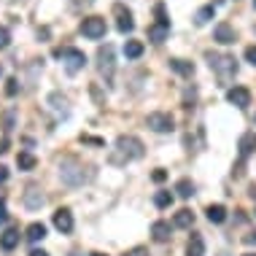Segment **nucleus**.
<instances>
[{
    "label": "nucleus",
    "mask_w": 256,
    "mask_h": 256,
    "mask_svg": "<svg viewBox=\"0 0 256 256\" xmlns=\"http://www.w3.org/2000/svg\"><path fill=\"white\" fill-rule=\"evenodd\" d=\"M154 205H156V208L172 205V194H170V192H156V194H154Z\"/></svg>",
    "instance_id": "obj_27"
},
{
    "label": "nucleus",
    "mask_w": 256,
    "mask_h": 256,
    "mask_svg": "<svg viewBox=\"0 0 256 256\" xmlns=\"http://www.w3.org/2000/svg\"><path fill=\"white\" fill-rule=\"evenodd\" d=\"M54 57L65 62L68 73H78L81 68L86 65V54L78 52V49H70V46H65V49H54Z\"/></svg>",
    "instance_id": "obj_3"
},
{
    "label": "nucleus",
    "mask_w": 256,
    "mask_h": 256,
    "mask_svg": "<svg viewBox=\"0 0 256 256\" xmlns=\"http://www.w3.org/2000/svg\"><path fill=\"white\" fill-rule=\"evenodd\" d=\"M143 54V44L140 40H127V44H124V57L127 60H138Z\"/></svg>",
    "instance_id": "obj_21"
},
{
    "label": "nucleus",
    "mask_w": 256,
    "mask_h": 256,
    "mask_svg": "<svg viewBox=\"0 0 256 256\" xmlns=\"http://www.w3.org/2000/svg\"><path fill=\"white\" fill-rule=\"evenodd\" d=\"M49 102H52V108L57 110V114H62V116H68V100L62 98V94H57V92H54L52 98H49Z\"/></svg>",
    "instance_id": "obj_26"
},
{
    "label": "nucleus",
    "mask_w": 256,
    "mask_h": 256,
    "mask_svg": "<svg viewBox=\"0 0 256 256\" xmlns=\"http://www.w3.org/2000/svg\"><path fill=\"white\" fill-rule=\"evenodd\" d=\"M8 151V138H0V154H6Z\"/></svg>",
    "instance_id": "obj_36"
},
{
    "label": "nucleus",
    "mask_w": 256,
    "mask_h": 256,
    "mask_svg": "<svg viewBox=\"0 0 256 256\" xmlns=\"http://www.w3.org/2000/svg\"><path fill=\"white\" fill-rule=\"evenodd\" d=\"M238 151H240V159H246L248 154H254V151H256V132H246V135H240Z\"/></svg>",
    "instance_id": "obj_14"
},
{
    "label": "nucleus",
    "mask_w": 256,
    "mask_h": 256,
    "mask_svg": "<svg viewBox=\"0 0 256 256\" xmlns=\"http://www.w3.org/2000/svg\"><path fill=\"white\" fill-rule=\"evenodd\" d=\"M170 232H172V226L168 221H154V224H151V238H154L156 243H168Z\"/></svg>",
    "instance_id": "obj_12"
},
{
    "label": "nucleus",
    "mask_w": 256,
    "mask_h": 256,
    "mask_svg": "<svg viewBox=\"0 0 256 256\" xmlns=\"http://www.w3.org/2000/svg\"><path fill=\"white\" fill-rule=\"evenodd\" d=\"M8 44H11V32H8V27H0V49H6Z\"/></svg>",
    "instance_id": "obj_28"
},
{
    "label": "nucleus",
    "mask_w": 256,
    "mask_h": 256,
    "mask_svg": "<svg viewBox=\"0 0 256 256\" xmlns=\"http://www.w3.org/2000/svg\"><path fill=\"white\" fill-rule=\"evenodd\" d=\"M170 68H172V70H176V73H181V76H192V73H194V65H192V62H186V60H170Z\"/></svg>",
    "instance_id": "obj_23"
},
{
    "label": "nucleus",
    "mask_w": 256,
    "mask_h": 256,
    "mask_svg": "<svg viewBox=\"0 0 256 256\" xmlns=\"http://www.w3.org/2000/svg\"><path fill=\"white\" fill-rule=\"evenodd\" d=\"M170 36V24H162V22H156V24H151L148 27V40L151 44H164Z\"/></svg>",
    "instance_id": "obj_13"
},
{
    "label": "nucleus",
    "mask_w": 256,
    "mask_h": 256,
    "mask_svg": "<svg viewBox=\"0 0 256 256\" xmlns=\"http://www.w3.org/2000/svg\"><path fill=\"white\" fill-rule=\"evenodd\" d=\"M243 240H246V243H248V246H256V232H254V234H246V238H243Z\"/></svg>",
    "instance_id": "obj_39"
},
{
    "label": "nucleus",
    "mask_w": 256,
    "mask_h": 256,
    "mask_svg": "<svg viewBox=\"0 0 256 256\" xmlns=\"http://www.w3.org/2000/svg\"><path fill=\"white\" fill-rule=\"evenodd\" d=\"M124 256H148V251H146L143 246H138V248H132V251H127Z\"/></svg>",
    "instance_id": "obj_32"
},
{
    "label": "nucleus",
    "mask_w": 256,
    "mask_h": 256,
    "mask_svg": "<svg viewBox=\"0 0 256 256\" xmlns=\"http://www.w3.org/2000/svg\"><path fill=\"white\" fill-rule=\"evenodd\" d=\"M89 256H106V254H100V251H94V254H89Z\"/></svg>",
    "instance_id": "obj_41"
},
{
    "label": "nucleus",
    "mask_w": 256,
    "mask_h": 256,
    "mask_svg": "<svg viewBox=\"0 0 256 256\" xmlns=\"http://www.w3.org/2000/svg\"><path fill=\"white\" fill-rule=\"evenodd\" d=\"M146 124L154 130V132H172V116H170V114H162V110L148 114Z\"/></svg>",
    "instance_id": "obj_6"
},
{
    "label": "nucleus",
    "mask_w": 256,
    "mask_h": 256,
    "mask_svg": "<svg viewBox=\"0 0 256 256\" xmlns=\"http://www.w3.org/2000/svg\"><path fill=\"white\" fill-rule=\"evenodd\" d=\"M213 14H216V11H213V6H205V8H200V11L194 14V24H197V27L208 24V22L213 19Z\"/></svg>",
    "instance_id": "obj_24"
},
{
    "label": "nucleus",
    "mask_w": 256,
    "mask_h": 256,
    "mask_svg": "<svg viewBox=\"0 0 256 256\" xmlns=\"http://www.w3.org/2000/svg\"><path fill=\"white\" fill-rule=\"evenodd\" d=\"M98 60H100L102 78L110 84V81H114V49H110V46H102V49L98 52Z\"/></svg>",
    "instance_id": "obj_7"
},
{
    "label": "nucleus",
    "mask_w": 256,
    "mask_h": 256,
    "mask_svg": "<svg viewBox=\"0 0 256 256\" xmlns=\"http://www.w3.org/2000/svg\"><path fill=\"white\" fill-rule=\"evenodd\" d=\"M151 178H154L156 184H162L164 178H168V172H164V170H154V176H151Z\"/></svg>",
    "instance_id": "obj_35"
},
{
    "label": "nucleus",
    "mask_w": 256,
    "mask_h": 256,
    "mask_svg": "<svg viewBox=\"0 0 256 256\" xmlns=\"http://www.w3.org/2000/svg\"><path fill=\"white\" fill-rule=\"evenodd\" d=\"M208 221L210 224H224L226 221V208L224 205H208Z\"/></svg>",
    "instance_id": "obj_20"
},
{
    "label": "nucleus",
    "mask_w": 256,
    "mask_h": 256,
    "mask_svg": "<svg viewBox=\"0 0 256 256\" xmlns=\"http://www.w3.org/2000/svg\"><path fill=\"white\" fill-rule=\"evenodd\" d=\"M254 8H256V0H254Z\"/></svg>",
    "instance_id": "obj_43"
},
{
    "label": "nucleus",
    "mask_w": 256,
    "mask_h": 256,
    "mask_svg": "<svg viewBox=\"0 0 256 256\" xmlns=\"http://www.w3.org/2000/svg\"><path fill=\"white\" fill-rule=\"evenodd\" d=\"M114 14H116V27H119V32H132V30H135V19H132V14L124 8L122 3H116V6H114Z\"/></svg>",
    "instance_id": "obj_8"
},
{
    "label": "nucleus",
    "mask_w": 256,
    "mask_h": 256,
    "mask_svg": "<svg viewBox=\"0 0 256 256\" xmlns=\"http://www.w3.org/2000/svg\"><path fill=\"white\" fill-rule=\"evenodd\" d=\"M146 151H143V140L135 135H122L116 140V154L110 156L114 164H122V162H130V159H140Z\"/></svg>",
    "instance_id": "obj_1"
},
{
    "label": "nucleus",
    "mask_w": 256,
    "mask_h": 256,
    "mask_svg": "<svg viewBox=\"0 0 256 256\" xmlns=\"http://www.w3.org/2000/svg\"><path fill=\"white\" fill-rule=\"evenodd\" d=\"M192 224H194V213H192L189 208L178 210V213H176V218H172V226H178V230H189Z\"/></svg>",
    "instance_id": "obj_16"
},
{
    "label": "nucleus",
    "mask_w": 256,
    "mask_h": 256,
    "mask_svg": "<svg viewBox=\"0 0 256 256\" xmlns=\"http://www.w3.org/2000/svg\"><path fill=\"white\" fill-rule=\"evenodd\" d=\"M8 221V210H6V200L0 197V224H6Z\"/></svg>",
    "instance_id": "obj_31"
},
{
    "label": "nucleus",
    "mask_w": 256,
    "mask_h": 256,
    "mask_svg": "<svg viewBox=\"0 0 256 256\" xmlns=\"http://www.w3.org/2000/svg\"><path fill=\"white\" fill-rule=\"evenodd\" d=\"M16 92H19V81H16V78H8V84H6V94H8V98H14Z\"/></svg>",
    "instance_id": "obj_29"
},
{
    "label": "nucleus",
    "mask_w": 256,
    "mask_h": 256,
    "mask_svg": "<svg viewBox=\"0 0 256 256\" xmlns=\"http://www.w3.org/2000/svg\"><path fill=\"white\" fill-rule=\"evenodd\" d=\"M176 192H178V197H181V200H189L192 194H194V184H192L189 178H181V181L176 184Z\"/></svg>",
    "instance_id": "obj_22"
},
{
    "label": "nucleus",
    "mask_w": 256,
    "mask_h": 256,
    "mask_svg": "<svg viewBox=\"0 0 256 256\" xmlns=\"http://www.w3.org/2000/svg\"><path fill=\"white\" fill-rule=\"evenodd\" d=\"M208 62H210V70H216V76L221 81H230L232 76H238V60L230 57V54L208 52Z\"/></svg>",
    "instance_id": "obj_2"
},
{
    "label": "nucleus",
    "mask_w": 256,
    "mask_h": 256,
    "mask_svg": "<svg viewBox=\"0 0 256 256\" xmlns=\"http://www.w3.org/2000/svg\"><path fill=\"white\" fill-rule=\"evenodd\" d=\"M30 256H49V254H46V251H40V248H32Z\"/></svg>",
    "instance_id": "obj_40"
},
{
    "label": "nucleus",
    "mask_w": 256,
    "mask_h": 256,
    "mask_svg": "<svg viewBox=\"0 0 256 256\" xmlns=\"http://www.w3.org/2000/svg\"><path fill=\"white\" fill-rule=\"evenodd\" d=\"M81 143H92V146H102L100 138H89V135H81Z\"/></svg>",
    "instance_id": "obj_33"
},
{
    "label": "nucleus",
    "mask_w": 256,
    "mask_h": 256,
    "mask_svg": "<svg viewBox=\"0 0 256 256\" xmlns=\"http://www.w3.org/2000/svg\"><path fill=\"white\" fill-rule=\"evenodd\" d=\"M16 246H19V230H6L0 234V248L3 251H14Z\"/></svg>",
    "instance_id": "obj_17"
},
{
    "label": "nucleus",
    "mask_w": 256,
    "mask_h": 256,
    "mask_svg": "<svg viewBox=\"0 0 256 256\" xmlns=\"http://www.w3.org/2000/svg\"><path fill=\"white\" fill-rule=\"evenodd\" d=\"M14 127V114H6V130Z\"/></svg>",
    "instance_id": "obj_38"
},
{
    "label": "nucleus",
    "mask_w": 256,
    "mask_h": 256,
    "mask_svg": "<svg viewBox=\"0 0 256 256\" xmlns=\"http://www.w3.org/2000/svg\"><path fill=\"white\" fill-rule=\"evenodd\" d=\"M234 30L226 22H221V24H216V30H213V40H218V44H224V46H230V44H234Z\"/></svg>",
    "instance_id": "obj_11"
},
{
    "label": "nucleus",
    "mask_w": 256,
    "mask_h": 256,
    "mask_svg": "<svg viewBox=\"0 0 256 256\" xmlns=\"http://www.w3.org/2000/svg\"><path fill=\"white\" fill-rule=\"evenodd\" d=\"M60 178H62V184H68V186H81L84 184V168H81L76 159H65V162L60 164Z\"/></svg>",
    "instance_id": "obj_4"
},
{
    "label": "nucleus",
    "mask_w": 256,
    "mask_h": 256,
    "mask_svg": "<svg viewBox=\"0 0 256 256\" xmlns=\"http://www.w3.org/2000/svg\"><path fill=\"white\" fill-rule=\"evenodd\" d=\"M94 0H73V8H89Z\"/></svg>",
    "instance_id": "obj_34"
},
{
    "label": "nucleus",
    "mask_w": 256,
    "mask_h": 256,
    "mask_svg": "<svg viewBox=\"0 0 256 256\" xmlns=\"http://www.w3.org/2000/svg\"><path fill=\"white\" fill-rule=\"evenodd\" d=\"M44 238H46V224H40V221H32V224L27 226V240H30V243H40Z\"/></svg>",
    "instance_id": "obj_19"
},
{
    "label": "nucleus",
    "mask_w": 256,
    "mask_h": 256,
    "mask_svg": "<svg viewBox=\"0 0 256 256\" xmlns=\"http://www.w3.org/2000/svg\"><path fill=\"white\" fill-rule=\"evenodd\" d=\"M3 181H8V170H6L3 164H0V184H3Z\"/></svg>",
    "instance_id": "obj_37"
},
{
    "label": "nucleus",
    "mask_w": 256,
    "mask_h": 256,
    "mask_svg": "<svg viewBox=\"0 0 256 256\" xmlns=\"http://www.w3.org/2000/svg\"><path fill=\"white\" fill-rule=\"evenodd\" d=\"M0 73H3V68H0Z\"/></svg>",
    "instance_id": "obj_44"
},
{
    "label": "nucleus",
    "mask_w": 256,
    "mask_h": 256,
    "mask_svg": "<svg viewBox=\"0 0 256 256\" xmlns=\"http://www.w3.org/2000/svg\"><path fill=\"white\" fill-rule=\"evenodd\" d=\"M16 168L19 170H32L36 168V156H32L30 151H22V154L16 156Z\"/></svg>",
    "instance_id": "obj_25"
},
{
    "label": "nucleus",
    "mask_w": 256,
    "mask_h": 256,
    "mask_svg": "<svg viewBox=\"0 0 256 256\" xmlns=\"http://www.w3.org/2000/svg\"><path fill=\"white\" fill-rule=\"evenodd\" d=\"M44 202H46V197L40 194L36 186H30V189L24 192V208H30V210H38V208L44 205Z\"/></svg>",
    "instance_id": "obj_15"
},
{
    "label": "nucleus",
    "mask_w": 256,
    "mask_h": 256,
    "mask_svg": "<svg viewBox=\"0 0 256 256\" xmlns=\"http://www.w3.org/2000/svg\"><path fill=\"white\" fill-rule=\"evenodd\" d=\"M54 226H57L62 234L73 232V213L68 210V208H60V210L54 213Z\"/></svg>",
    "instance_id": "obj_9"
},
{
    "label": "nucleus",
    "mask_w": 256,
    "mask_h": 256,
    "mask_svg": "<svg viewBox=\"0 0 256 256\" xmlns=\"http://www.w3.org/2000/svg\"><path fill=\"white\" fill-rule=\"evenodd\" d=\"M226 100H230L232 106H238V108H246L248 102H251V92H248L246 86H232L230 92H226Z\"/></svg>",
    "instance_id": "obj_10"
},
{
    "label": "nucleus",
    "mask_w": 256,
    "mask_h": 256,
    "mask_svg": "<svg viewBox=\"0 0 256 256\" xmlns=\"http://www.w3.org/2000/svg\"><path fill=\"white\" fill-rule=\"evenodd\" d=\"M81 32H84V38H89V40H100L106 36V19L102 16H86L84 22H81Z\"/></svg>",
    "instance_id": "obj_5"
},
{
    "label": "nucleus",
    "mask_w": 256,
    "mask_h": 256,
    "mask_svg": "<svg viewBox=\"0 0 256 256\" xmlns=\"http://www.w3.org/2000/svg\"><path fill=\"white\" fill-rule=\"evenodd\" d=\"M246 60L256 68V46H248V49H246Z\"/></svg>",
    "instance_id": "obj_30"
},
{
    "label": "nucleus",
    "mask_w": 256,
    "mask_h": 256,
    "mask_svg": "<svg viewBox=\"0 0 256 256\" xmlns=\"http://www.w3.org/2000/svg\"><path fill=\"white\" fill-rule=\"evenodd\" d=\"M186 256H205V240L200 234H192L186 243Z\"/></svg>",
    "instance_id": "obj_18"
},
{
    "label": "nucleus",
    "mask_w": 256,
    "mask_h": 256,
    "mask_svg": "<svg viewBox=\"0 0 256 256\" xmlns=\"http://www.w3.org/2000/svg\"><path fill=\"white\" fill-rule=\"evenodd\" d=\"M246 256H256V254H246Z\"/></svg>",
    "instance_id": "obj_42"
}]
</instances>
